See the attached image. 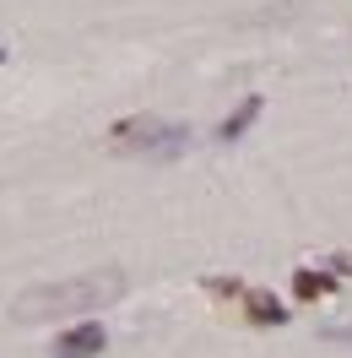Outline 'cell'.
<instances>
[{
  "instance_id": "9",
  "label": "cell",
  "mask_w": 352,
  "mask_h": 358,
  "mask_svg": "<svg viewBox=\"0 0 352 358\" xmlns=\"http://www.w3.org/2000/svg\"><path fill=\"white\" fill-rule=\"evenodd\" d=\"M0 60H6V49H0Z\"/></svg>"
},
{
  "instance_id": "2",
  "label": "cell",
  "mask_w": 352,
  "mask_h": 358,
  "mask_svg": "<svg viewBox=\"0 0 352 358\" xmlns=\"http://www.w3.org/2000/svg\"><path fill=\"white\" fill-rule=\"evenodd\" d=\"M190 147V131L163 114H131L109 131V152L119 157H179Z\"/></svg>"
},
{
  "instance_id": "7",
  "label": "cell",
  "mask_w": 352,
  "mask_h": 358,
  "mask_svg": "<svg viewBox=\"0 0 352 358\" xmlns=\"http://www.w3.org/2000/svg\"><path fill=\"white\" fill-rule=\"evenodd\" d=\"M325 271H336V277H352V250H342V255H330V266Z\"/></svg>"
},
{
  "instance_id": "4",
  "label": "cell",
  "mask_w": 352,
  "mask_h": 358,
  "mask_svg": "<svg viewBox=\"0 0 352 358\" xmlns=\"http://www.w3.org/2000/svg\"><path fill=\"white\" fill-rule=\"evenodd\" d=\"M239 315L249 326H287V304L271 288H244L239 293Z\"/></svg>"
},
{
  "instance_id": "6",
  "label": "cell",
  "mask_w": 352,
  "mask_h": 358,
  "mask_svg": "<svg viewBox=\"0 0 352 358\" xmlns=\"http://www.w3.org/2000/svg\"><path fill=\"white\" fill-rule=\"evenodd\" d=\"M330 288H336V271H314V266L293 271V299H304V304H314V299H325Z\"/></svg>"
},
{
  "instance_id": "5",
  "label": "cell",
  "mask_w": 352,
  "mask_h": 358,
  "mask_svg": "<svg viewBox=\"0 0 352 358\" xmlns=\"http://www.w3.org/2000/svg\"><path fill=\"white\" fill-rule=\"evenodd\" d=\"M261 109H265V98H255V92H249V98H244L239 109H233V114H228V120L217 125V141H222V147H233V141H239V136L249 131L255 120H261Z\"/></svg>"
},
{
  "instance_id": "1",
  "label": "cell",
  "mask_w": 352,
  "mask_h": 358,
  "mask_svg": "<svg viewBox=\"0 0 352 358\" xmlns=\"http://www.w3.org/2000/svg\"><path fill=\"white\" fill-rule=\"evenodd\" d=\"M125 293V271L109 266V271H82V277H60V282H38V288H27L17 304H11V315L17 320H71V315H92L103 310V304H114Z\"/></svg>"
},
{
  "instance_id": "8",
  "label": "cell",
  "mask_w": 352,
  "mask_h": 358,
  "mask_svg": "<svg viewBox=\"0 0 352 358\" xmlns=\"http://www.w3.org/2000/svg\"><path fill=\"white\" fill-rule=\"evenodd\" d=\"M325 342H347L352 348V326H325Z\"/></svg>"
},
{
  "instance_id": "3",
  "label": "cell",
  "mask_w": 352,
  "mask_h": 358,
  "mask_svg": "<svg viewBox=\"0 0 352 358\" xmlns=\"http://www.w3.org/2000/svg\"><path fill=\"white\" fill-rule=\"evenodd\" d=\"M103 348H109L103 320H82V326L60 331V342H54V358H103Z\"/></svg>"
}]
</instances>
